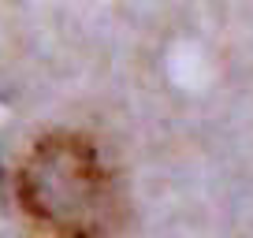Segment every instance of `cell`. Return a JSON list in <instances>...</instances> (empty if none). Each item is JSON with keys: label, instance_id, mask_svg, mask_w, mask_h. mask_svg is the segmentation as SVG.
<instances>
[{"label": "cell", "instance_id": "1", "mask_svg": "<svg viewBox=\"0 0 253 238\" xmlns=\"http://www.w3.org/2000/svg\"><path fill=\"white\" fill-rule=\"evenodd\" d=\"M19 205L52 238H112L123 223V186L104 149L82 130L38 138L19 167Z\"/></svg>", "mask_w": 253, "mask_h": 238}]
</instances>
